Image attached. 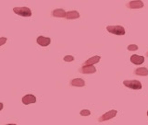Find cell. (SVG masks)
Returning a JSON list of instances; mask_svg holds the SVG:
<instances>
[{
    "label": "cell",
    "mask_w": 148,
    "mask_h": 125,
    "mask_svg": "<svg viewBox=\"0 0 148 125\" xmlns=\"http://www.w3.org/2000/svg\"><path fill=\"white\" fill-rule=\"evenodd\" d=\"M106 30H108L109 33L119 35V36L125 35V33H126L125 28L122 26H108L106 27Z\"/></svg>",
    "instance_id": "obj_1"
},
{
    "label": "cell",
    "mask_w": 148,
    "mask_h": 125,
    "mask_svg": "<svg viewBox=\"0 0 148 125\" xmlns=\"http://www.w3.org/2000/svg\"><path fill=\"white\" fill-rule=\"evenodd\" d=\"M123 85L126 86V87H129V89H134V90H139V89H142V83L138 80H124L123 81Z\"/></svg>",
    "instance_id": "obj_2"
},
{
    "label": "cell",
    "mask_w": 148,
    "mask_h": 125,
    "mask_svg": "<svg viewBox=\"0 0 148 125\" xmlns=\"http://www.w3.org/2000/svg\"><path fill=\"white\" fill-rule=\"evenodd\" d=\"M13 12L17 14L18 16L21 17H31L32 16V10L27 7H14Z\"/></svg>",
    "instance_id": "obj_3"
},
{
    "label": "cell",
    "mask_w": 148,
    "mask_h": 125,
    "mask_svg": "<svg viewBox=\"0 0 148 125\" xmlns=\"http://www.w3.org/2000/svg\"><path fill=\"white\" fill-rule=\"evenodd\" d=\"M118 111L116 109H112V110H109V111L106 112L105 114H103L102 116L98 119V122H106V121H109V120L115 118L117 116Z\"/></svg>",
    "instance_id": "obj_4"
},
{
    "label": "cell",
    "mask_w": 148,
    "mask_h": 125,
    "mask_svg": "<svg viewBox=\"0 0 148 125\" xmlns=\"http://www.w3.org/2000/svg\"><path fill=\"white\" fill-rule=\"evenodd\" d=\"M145 4L142 1V0H132V1H130L129 3L126 4V7L130 9H139V8H143Z\"/></svg>",
    "instance_id": "obj_5"
},
{
    "label": "cell",
    "mask_w": 148,
    "mask_h": 125,
    "mask_svg": "<svg viewBox=\"0 0 148 125\" xmlns=\"http://www.w3.org/2000/svg\"><path fill=\"white\" fill-rule=\"evenodd\" d=\"M79 72L84 75H89V74H95L96 72V68L94 66H84L79 68Z\"/></svg>",
    "instance_id": "obj_6"
},
{
    "label": "cell",
    "mask_w": 148,
    "mask_h": 125,
    "mask_svg": "<svg viewBox=\"0 0 148 125\" xmlns=\"http://www.w3.org/2000/svg\"><path fill=\"white\" fill-rule=\"evenodd\" d=\"M36 43H38L40 46H43V47H46L51 43V39L48 37H45V36H39L38 38L36 39Z\"/></svg>",
    "instance_id": "obj_7"
},
{
    "label": "cell",
    "mask_w": 148,
    "mask_h": 125,
    "mask_svg": "<svg viewBox=\"0 0 148 125\" xmlns=\"http://www.w3.org/2000/svg\"><path fill=\"white\" fill-rule=\"evenodd\" d=\"M21 101H22V103L24 105H29V104L35 103L36 102V98H35V96H34V95L28 94V95L23 97V98L21 99Z\"/></svg>",
    "instance_id": "obj_8"
},
{
    "label": "cell",
    "mask_w": 148,
    "mask_h": 125,
    "mask_svg": "<svg viewBox=\"0 0 148 125\" xmlns=\"http://www.w3.org/2000/svg\"><path fill=\"white\" fill-rule=\"evenodd\" d=\"M101 57L98 56V55H95V56H92L91 58H89L88 60H86V61L82 64V66H94V64H97L99 61H100Z\"/></svg>",
    "instance_id": "obj_9"
},
{
    "label": "cell",
    "mask_w": 148,
    "mask_h": 125,
    "mask_svg": "<svg viewBox=\"0 0 148 125\" xmlns=\"http://www.w3.org/2000/svg\"><path fill=\"white\" fill-rule=\"evenodd\" d=\"M131 62L133 64H136V66H139V64H142L145 62V57L143 56H140V55L137 54H133L131 56Z\"/></svg>",
    "instance_id": "obj_10"
},
{
    "label": "cell",
    "mask_w": 148,
    "mask_h": 125,
    "mask_svg": "<svg viewBox=\"0 0 148 125\" xmlns=\"http://www.w3.org/2000/svg\"><path fill=\"white\" fill-rule=\"evenodd\" d=\"M51 16L54 18H64L66 16V11L63 8H57L51 12Z\"/></svg>",
    "instance_id": "obj_11"
},
{
    "label": "cell",
    "mask_w": 148,
    "mask_h": 125,
    "mask_svg": "<svg viewBox=\"0 0 148 125\" xmlns=\"http://www.w3.org/2000/svg\"><path fill=\"white\" fill-rule=\"evenodd\" d=\"M80 18V13L76 10L66 12V16H65L66 20H76V18Z\"/></svg>",
    "instance_id": "obj_12"
},
{
    "label": "cell",
    "mask_w": 148,
    "mask_h": 125,
    "mask_svg": "<svg viewBox=\"0 0 148 125\" xmlns=\"http://www.w3.org/2000/svg\"><path fill=\"white\" fill-rule=\"evenodd\" d=\"M71 86H78V87H82L85 86V81L82 79V78H74L71 81Z\"/></svg>",
    "instance_id": "obj_13"
},
{
    "label": "cell",
    "mask_w": 148,
    "mask_h": 125,
    "mask_svg": "<svg viewBox=\"0 0 148 125\" xmlns=\"http://www.w3.org/2000/svg\"><path fill=\"white\" fill-rule=\"evenodd\" d=\"M134 74H135L136 76H148V69L145 67H139L134 70Z\"/></svg>",
    "instance_id": "obj_14"
},
{
    "label": "cell",
    "mask_w": 148,
    "mask_h": 125,
    "mask_svg": "<svg viewBox=\"0 0 148 125\" xmlns=\"http://www.w3.org/2000/svg\"><path fill=\"white\" fill-rule=\"evenodd\" d=\"M80 114L82 115V116H84V117L90 116V115H91V111H90L89 109H82V110H81Z\"/></svg>",
    "instance_id": "obj_15"
},
{
    "label": "cell",
    "mask_w": 148,
    "mask_h": 125,
    "mask_svg": "<svg viewBox=\"0 0 148 125\" xmlns=\"http://www.w3.org/2000/svg\"><path fill=\"white\" fill-rule=\"evenodd\" d=\"M129 51H137L138 50V45L136 44H130L127 48Z\"/></svg>",
    "instance_id": "obj_16"
},
{
    "label": "cell",
    "mask_w": 148,
    "mask_h": 125,
    "mask_svg": "<svg viewBox=\"0 0 148 125\" xmlns=\"http://www.w3.org/2000/svg\"><path fill=\"white\" fill-rule=\"evenodd\" d=\"M64 61L65 62H72V61H74V57L72 55H66V56L64 57Z\"/></svg>",
    "instance_id": "obj_17"
},
{
    "label": "cell",
    "mask_w": 148,
    "mask_h": 125,
    "mask_svg": "<svg viewBox=\"0 0 148 125\" xmlns=\"http://www.w3.org/2000/svg\"><path fill=\"white\" fill-rule=\"evenodd\" d=\"M7 41H8V39L6 38V37H1V38H0V46L4 45L7 43Z\"/></svg>",
    "instance_id": "obj_18"
},
{
    "label": "cell",
    "mask_w": 148,
    "mask_h": 125,
    "mask_svg": "<svg viewBox=\"0 0 148 125\" xmlns=\"http://www.w3.org/2000/svg\"><path fill=\"white\" fill-rule=\"evenodd\" d=\"M3 108H4V105H3V103L0 102V111H1V110L3 109Z\"/></svg>",
    "instance_id": "obj_19"
},
{
    "label": "cell",
    "mask_w": 148,
    "mask_h": 125,
    "mask_svg": "<svg viewBox=\"0 0 148 125\" xmlns=\"http://www.w3.org/2000/svg\"><path fill=\"white\" fill-rule=\"evenodd\" d=\"M6 125H17L16 123H8V124H6Z\"/></svg>",
    "instance_id": "obj_20"
},
{
    "label": "cell",
    "mask_w": 148,
    "mask_h": 125,
    "mask_svg": "<svg viewBox=\"0 0 148 125\" xmlns=\"http://www.w3.org/2000/svg\"><path fill=\"white\" fill-rule=\"evenodd\" d=\"M145 55H146V56H147V57H148V52H147V53H145Z\"/></svg>",
    "instance_id": "obj_21"
},
{
    "label": "cell",
    "mask_w": 148,
    "mask_h": 125,
    "mask_svg": "<svg viewBox=\"0 0 148 125\" xmlns=\"http://www.w3.org/2000/svg\"><path fill=\"white\" fill-rule=\"evenodd\" d=\"M147 116H148V111H147Z\"/></svg>",
    "instance_id": "obj_22"
}]
</instances>
